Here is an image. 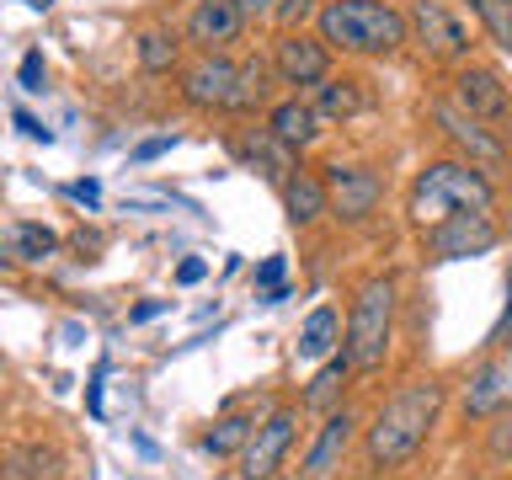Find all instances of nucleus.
Segmentation results:
<instances>
[{
	"mask_svg": "<svg viewBox=\"0 0 512 480\" xmlns=\"http://www.w3.org/2000/svg\"><path fill=\"white\" fill-rule=\"evenodd\" d=\"M235 6L251 16V11H278V0H235Z\"/></svg>",
	"mask_w": 512,
	"mask_h": 480,
	"instance_id": "nucleus-34",
	"label": "nucleus"
},
{
	"mask_svg": "<svg viewBox=\"0 0 512 480\" xmlns=\"http://www.w3.org/2000/svg\"><path fill=\"white\" fill-rule=\"evenodd\" d=\"M315 107L320 118H352V112H363V91L352 75H326L315 86Z\"/></svg>",
	"mask_w": 512,
	"mask_h": 480,
	"instance_id": "nucleus-19",
	"label": "nucleus"
},
{
	"mask_svg": "<svg viewBox=\"0 0 512 480\" xmlns=\"http://www.w3.org/2000/svg\"><path fill=\"white\" fill-rule=\"evenodd\" d=\"M235 86H240V64L219 59V54L198 59V64L182 75V96H187L198 112H230V107H235Z\"/></svg>",
	"mask_w": 512,
	"mask_h": 480,
	"instance_id": "nucleus-7",
	"label": "nucleus"
},
{
	"mask_svg": "<svg viewBox=\"0 0 512 480\" xmlns=\"http://www.w3.org/2000/svg\"><path fill=\"white\" fill-rule=\"evenodd\" d=\"M278 278H283V256H267V262H262V272H256V283H262V288H267L272 299H283Z\"/></svg>",
	"mask_w": 512,
	"mask_h": 480,
	"instance_id": "nucleus-29",
	"label": "nucleus"
},
{
	"mask_svg": "<svg viewBox=\"0 0 512 480\" xmlns=\"http://www.w3.org/2000/svg\"><path fill=\"white\" fill-rule=\"evenodd\" d=\"M203 272H208L203 262H182V272H176V278H182V283H198V278H203Z\"/></svg>",
	"mask_w": 512,
	"mask_h": 480,
	"instance_id": "nucleus-33",
	"label": "nucleus"
},
{
	"mask_svg": "<svg viewBox=\"0 0 512 480\" xmlns=\"http://www.w3.org/2000/svg\"><path fill=\"white\" fill-rule=\"evenodd\" d=\"M411 38L422 43V54L432 59H464L470 54V32L454 22V11L438 0H416L411 6Z\"/></svg>",
	"mask_w": 512,
	"mask_h": 480,
	"instance_id": "nucleus-6",
	"label": "nucleus"
},
{
	"mask_svg": "<svg viewBox=\"0 0 512 480\" xmlns=\"http://www.w3.org/2000/svg\"><path fill=\"white\" fill-rule=\"evenodd\" d=\"M326 187H331V208L342 219H368L374 214V203H379V176L368 171V166H326Z\"/></svg>",
	"mask_w": 512,
	"mask_h": 480,
	"instance_id": "nucleus-9",
	"label": "nucleus"
},
{
	"mask_svg": "<svg viewBox=\"0 0 512 480\" xmlns=\"http://www.w3.org/2000/svg\"><path fill=\"white\" fill-rule=\"evenodd\" d=\"M235 150H240V160L262 166V176H272L278 187L288 182V176H294V144H283L278 134H272V128H267V134H246V139L235 144Z\"/></svg>",
	"mask_w": 512,
	"mask_h": 480,
	"instance_id": "nucleus-14",
	"label": "nucleus"
},
{
	"mask_svg": "<svg viewBox=\"0 0 512 480\" xmlns=\"http://www.w3.org/2000/svg\"><path fill=\"white\" fill-rule=\"evenodd\" d=\"M240 22H246V11H240L235 0H198V6H192V16H187V38L214 54L219 43H235Z\"/></svg>",
	"mask_w": 512,
	"mask_h": 480,
	"instance_id": "nucleus-12",
	"label": "nucleus"
},
{
	"mask_svg": "<svg viewBox=\"0 0 512 480\" xmlns=\"http://www.w3.org/2000/svg\"><path fill=\"white\" fill-rule=\"evenodd\" d=\"M54 251H59V235L48 230V224L16 219L11 230H6V256H11V262H48Z\"/></svg>",
	"mask_w": 512,
	"mask_h": 480,
	"instance_id": "nucleus-18",
	"label": "nucleus"
},
{
	"mask_svg": "<svg viewBox=\"0 0 512 480\" xmlns=\"http://www.w3.org/2000/svg\"><path fill=\"white\" fill-rule=\"evenodd\" d=\"M496 246V224L486 219V208H464V214H448L443 224L427 230V251L438 262H459V256H486Z\"/></svg>",
	"mask_w": 512,
	"mask_h": 480,
	"instance_id": "nucleus-5",
	"label": "nucleus"
},
{
	"mask_svg": "<svg viewBox=\"0 0 512 480\" xmlns=\"http://www.w3.org/2000/svg\"><path fill=\"white\" fill-rule=\"evenodd\" d=\"M406 208L422 230H432V224L464 214V208H491V182L480 176V166H464V160H432V166L416 171Z\"/></svg>",
	"mask_w": 512,
	"mask_h": 480,
	"instance_id": "nucleus-3",
	"label": "nucleus"
},
{
	"mask_svg": "<svg viewBox=\"0 0 512 480\" xmlns=\"http://www.w3.org/2000/svg\"><path fill=\"white\" fill-rule=\"evenodd\" d=\"M352 368H358L352 358H331L326 368H320V379L310 384V395H304V406H310V411H331L336 400H342V384H347V374H352Z\"/></svg>",
	"mask_w": 512,
	"mask_h": 480,
	"instance_id": "nucleus-22",
	"label": "nucleus"
},
{
	"mask_svg": "<svg viewBox=\"0 0 512 480\" xmlns=\"http://www.w3.org/2000/svg\"><path fill=\"white\" fill-rule=\"evenodd\" d=\"M502 400H507V368L502 363H486L475 374V390H470V416H491Z\"/></svg>",
	"mask_w": 512,
	"mask_h": 480,
	"instance_id": "nucleus-23",
	"label": "nucleus"
},
{
	"mask_svg": "<svg viewBox=\"0 0 512 480\" xmlns=\"http://www.w3.org/2000/svg\"><path fill=\"white\" fill-rule=\"evenodd\" d=\"M475 16L486 22V32L496 38V48H507L512 54V0H470Z\"/></svg>",
	"mask_w": 512,
	"mask_h": 480,
	"instance_id": "nucleus-26",
	"label": "nucleus"
},
{
	"mask_svg": "<svg viewBox=\"0 0 512 480\" xmlns=\"http://www.w3.org/2000/svg\"><path fill=\"white\" fill-rule=\"evenodd\" d=\"M432 118H438V128H448V139H459L464 150H470V155L480 160V166H502V160H507V150H502V144H496V139H491L486 128H480L464 107L438 102V107H432Z\"/></svg>",
	"mask_w": 512,
	"mask_h": 480,
	"instance_id": "nucleus-13",
	"label": "nucleus"
},
{
	"mask_svg": "<svg viewBox=\"0 0 512 480\" xmlns=\"http://www.w3.org/2000/svg\"><path fill=\"white\" fill-rule=\"evenodd\" d=\"M512 336V304H507V320H502V331H496V342H507Z\"/></svg>",
	"mask_w": 512,
	"mask_h": 480,
	"instance_id": "nucleus-35",
	"label": "nucleus"
},
{
	"mask_svg": "<svg viewBox=\"0 0 512 480\" xmlns=\"http://www.w3.org/2000/svg\"><path fill=\"white\" fill-rule=\"evenodd\" d=\"M310 11H315V0H278V11H272V16H278L288 32H299V22H304Z\"/></svg>",
	"mask_w": 512,
	"mask_h": 480,
	"instance_id": "nucleus-28",
	"label": "nucleus"
},
{
	"mask_svg": "<svg viewBox=\"0 0 512 480\" xmlns=\"http://www.w3.org/2000/svg\"><path fill=\"white\" fill-rule=\"evenodd\" d=\"M336 336H342V320H336L331 304H320L299 331V358H326V352L336 347Z\"/></svg>",
	"mask_w": 512,
	"mask_h": 480,
	"instance_id": "nucleus-21",
	"label": "nucleus"
},
{
	"mask_svg": "<svg viewBox=\"0 0 512 480\" xmlns=\"http://www.w3.org/2000/svg\"><path fill=\"white\" fill-rule=\"evenodd\" d=\"M22 91H43V54L38 48L22 59Z\"/></svg>",
	"mask_w": 512,
	"mask_h": 480,
	"instance_id": "nucleus-30",
	"label": "nucleus"
},
{
	"mask_svg": "<svg viewBox=\"0 0 512 480\" xmlns=\"http://www.w3.org/2000/svg\"><path fill=\"white\" fill-rule=\"evenodd\" d=\"M272 134H278L283 144H294V150H304V144L320 139V107L315 102H278L272 107Z\"/></svg>",
	"mask_w": 512,
	"mask_h": 480,
	"instance_id": "nucleus-17",
	"label": "nucleus"
},
{
	"mask_svg": "<svg viewBox=\"0 0 512 480\" xmlns=\"http://www.w3.org/2000/svg\"><path fill=\"white\" fill-rule=\"evenodd\" d=\"M331 43H315L304 38V32H283L278 54H272V64H278V75L288 80V86H320V80L331 75Z\"/></svg>",
	"mask_w": 512,
	"mask_h": 480,
	"instance_id": "nucleus-10",
	"label": "nucleus"
},
{
	"mask_svg": "<svg viewBox=\"0 0 512 480\" xmlns=\"http://www.w3.org/2000/svg\"><path fill=\"white\" fill-rule=\"evenodd\" d=\"M294 427H299V416L294 411H272L262 427L251 432V443H246V480H267L272 470L283 464V454H288V443H294Z\"/></svg>",
	"mask_w": 512,
	"mask_h": 480,
	"instance_id": "nucleus-8",
	"label": "nucleus"
},
{
	"mask_svg": "<svg viewBox=\"0 0 512 480\" xmlns=\"http://www.w3.org/2000/svg\"><path fill=\"white\" fill-rule=\"evenodd\" d=\"M267 80H272V75H267V64H262V59H246V64H240V86H235V107H230V112L262 107V102H267V91H272Z\"/></svg>",
	"mask_w": 512,
	"mask_h": 480,
	"instance_id": "nucleus-24",
	"label": "nucleus"
},
{
	"mask_svg": "<svg viewBox=\"0 0 512 480\" xmlns=\"http://www.w3.org/2000/svg\"><path fill=\"white\" fill-rule=\"evenodd\" d=\"M251 432H256L251 416H224V422H214V432L203 438V448L208 454H235L240 443H251Z\"/></svg>",
	"mask_w": 512,
	"mask_h": 480,
	"instance_id": "nucleus-25",
	"label": "nucleus"
},
{
	"mask_svg": "<svg viewBox=\"0 0 512 480\" xmlns=\"http://www.w3.org/2000/svg\"><path fill=\"white\" fill-rule=\"evenodd\" d=\"M352 416L347 411H331L326 416V427H320V438H315V448H310V459H304V470H310V480H326L331 475V464L347 454V443H352Z\"/></svg>",
	"mask_w": 512,
	"mask_h": 480,
	"instance_id": "nucleus-15",
	"label": "nucleus"
},
{
	"mask_svg": "<svg viewBox=\"0 0 512 480\" xmlns=\"http://www.w3.org/2000/svg\"><path fill=\"white\" fill-rule=\"evenodd\" d=\"M27 6H38V11H48V6H54V0H27Z\"/></svg>",
	"mask_w": 512,
	"mask_h": 480,
	"instance_id": "nucleus-36",
	"label": "nucleus"
},
{
	"mask_svg": "<svg viewBox=\"0 0 512 480\" xmlns=\"http://www.w3.org/2000/svg\"><path fill=\"white\" fill-rule=\"evenodd\" d=\"M443 411V384L438 379H411L406 390H395L379 406L374 427H368V464L374 470H390V464H406L416 448L427 443L432 422Z\"/></svg>",
	"mask_w": 512,
	"mask_h": 480,
	"instance_id": "nucleus-1",
	"label": "nucleus"
},
{
	"mask_svg": "<svg viewBox=\"0 0 512 480\" xmlns=\"http://www.w3.org/2000/svg\"><path fill=\"white\" fill-rule=\"evenodd\" d=\"M160 150H171V134H160V139H150V144H139V150H134V160H155Z\"/></svg>",
	"mask_w": 512,
	"mask_h": 480,
	"instance_id": "nucleus-31",
	"label": "nucleus"
},
{
	"mask_svg": "<svg viewBox=\"0 0 512 480\" xmlns=\"http://www.w3.org/2000/svg\"><path fill=\"white\" fill-rule=\"evenodd\" d=\"M283 203H288V219L294 224H315L331 208V187L320 182V176H310V171H294L283 182Z\"/></svg>",
	"mask_w": 512,
	"mask_h": 480,
	"instance_id": "nucleus-16",
	"label": "nucleus"
},
{
	"mask_svg": "<svg viewBox=\"0 0 512 480\" xmlns=\"http://www.w3.org/2000/svg\"><path fill=\"white\" fill-rule=\"evenodd\" d=\"M454 102L470 112V118H507L512 96L502 86V75L486 70V64H470V70L454 75Z\"/></svg>",
	"mask_w": 512,
	"mask_h": 480,
	"instance_id": "nucleus-11",
	"label": "nucleus"
},
{
	"mask_svg": "<svg viewBox=\"0 0 512 480\" xmlns=\"http://www.w3.org/2000/svg\"><path fill=\"white\" fill-rule=\"evenodd\" d=\"M6 480H59V454L43 443H22L6 454Z\"/></svg>",
	"mask_w": 512,
	"mask_h": 480,
	"instance_id": "nucleus-20",
	"label": "nucleus"
},
{
	"mask_svg": "<svg viewBox=\"0 0 512 480\" xmlns=\"http://www.w3.org/2000/svg\"><path fill=\"white\" fill-rule=\"evenodd\" d=\"M139 64L150 75H166L176 64V38H171V32H144V38H139Z\"/></svg>",
	"mask_w": 512,
	"mask_h": 480,
	"instance_id": "nucleus-27",
	"label": "nucleus"
},
{
	"mask_svg": "<svg viewBox=\"0 0 512 480\" xmlns=\"http://www.w3.org/2000/svg\"><path fill=\"white\" fill-rule=\"evenodd\" d=\"M411 38V22L390 0H331L320 11V43L342 54H395Z\"/></svg>",
	"mask_w": 512,
	"mask_h": 480,
	"instance_id": "nucleus-2",
	"label": "nucleus"
},
{
	"mask_svg": "<svg viewBox=\"0 0 512 480\" xmlns=\"http://www.w3.org/2000/svg\"><path fill=\"white\" fill-rule=\"evenodd\" d=\"M75 198H80V203H86V208H91L96 198H102V187H96V182H75Z\"/></svg>",
	"mask_w": 512,
	"mask_h": 480,
	"instance_id": "nucleus-32",
	"label": "nucleus"
},
{
	"mask_svg": "<svg viewBox=\"0 0 512 480\" xmlns=\"http://www.w3.org/2000/svg\"><path fill=\"white\" fill-rule=\"evenodd\" d=\"M390 320H395V278H368L352 299L347 320V358L358 368H379L390 352Z\"/></svg>",
	"mask_w": 512,
	"mask_h": 480,
	"instance_id": "nucleus-4",
	"label": "nucleus"
}]
</instances>
